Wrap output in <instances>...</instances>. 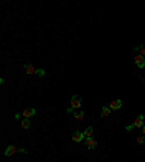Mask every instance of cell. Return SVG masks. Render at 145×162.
<instances>
[{"label":"cell","mask_w":145,"mask_h":162,"mask_svg":"<svg viewBox=\"0 0 145 162\" xmlns=\"http://www.w3.org/2000/svg\"><path fill=\"white\" fill-rule=\"evenodd\" d=\"M71 139H72V142H75V143H80V142H83V141L86 139V136H84V133H83V132H78V130H75V132L72 133Z\"/></svg>","instance_id":"obj_2"},{"label":"cell","mask_w":145,"mask_h":162,"mask_svg":"<svg viewBox=\"0 0 145 162\" xmlns=\"http://www.w3.org/2000/svg\"><path fill=\"white\" fill-rule=\"evenodd\" d=\"M110 111H112V110H110L109 106H103V107H102V116H103V117H108L109 114H110Z\"/></svg>","instance_id":"obj_12"},{"label":"cell","mask_w":145,"mask_h":162,"mask_svg":"<svg viewBox=\"0 0 145 162\" xmlns=\"http://www.w3.org/2000/svg\"><path fill=\"white\" fill-rule=\"evenodd\" d=\"M25 71H26L28 75H32V74H36V68L34 65H31V64H26L25 65Z\"/></svg>","instance_id":"obj_9"},{"label":"cell","mask_w":145,"mask_h":162,"mask_svg":"<svg viewBox=\"0 0 145 162\" xmlns=\"http://www.w3.org/2000/svg\"><path fill=\"white\" fill-rule=\"evenodd\" d=\"M142 133H144V136H145V126L142 127Z\"/></svg>","instance_id":"obj_19"},{"label":"cell","mask_w":145,"mask_h":162,"mask_svg":"<svg viewBox=\"0 0 145 162\" xmlns=\"http://www.w3.org/2000/svg\"><path fill=\"white\" fill-rule=\"evenodd\" d=\"M18 152H22V153H28V151H26V149H19Z\"/></svg>","instance_id":"obj_18"},{"label":"cell","mask_w":145,"mask_h":162,"mask_svg":"<svg viewBox=\"0 0 145 162\" xmlns=\"http://www.w3.org/2000/svg\"><path fill=\"white\" fill-rule=\"evenodd\" d=\"M18 152V149L13 146V145H9L7 148H6V151H4V156H12V155H15Z\"/></svg>","instance_id":"obj_6"},{"label":"cell","mask_w":145,"mask_h":162,"mask_svg":"<svg viewBox=\"0 0 145 162\" xmlns=\"http://www.w3.org/2000/svg\"><path fill=\"white\" fill-rule=\"evenodd\" d=\"M134 51H138V52H139V55L145 56V44H144V45H141V46H136Z\"/></svg>","instance_id":"obj_14"},{"label":"cell","mask_w":145,"mask_h":162,"mask_svg":"<svg viewBox=\"0 0 145 162\" xmlns=\"http://www.w3.org/2000/svg\"><path fill=\"white\" fill-rule=\"evenodd\" d=\"M132 129H135V126H134V125H131V126H128V127H126V130H128V132H131Z\"/></svg>","instance_id":"obj_17"},{"label":"cell","mask_w":145,"mask_h":162,"mask_svg":"<svg viewBox=\"0 0 145 162\" xmlns=\"http://www.w3.org/2000/svg\"><path fill=\"white\" fill-rule=\"evenodd\" d=\"M109 107H110V110H119V108L122 107V100H113L109 104Z\"/></svg>","instance_id":"obj_8"},{"label":"cell","mask_w":145,"mask_h":162,"mask_svg":"<svg viewBox=\"0 0 145 162\" xmlns=\"http://www.w3.org/2000/svg\"><path fill=\"white\" fill-rule=\"evenodd\" d=\"M136 143H138V145H144L145 143V138H144V136H138V138H136Z\"/></svg>","instance_id":"obj_16"},{"label":"cell","mask_w":145,"mask_h":162,"mask_svg":"<svg viewBox=\"0 0 145 162\" xmlns=\"http://www.w3.org/2000/svg\"><path fill=\"white\" fill-rule=\"evenodd\" d=\"M135 64H136V67H139V68H144L145 67V56L142 55H136L135 56Z\"/></svg>","instance_id":"obj_5"},{"label":"cell","mask_w":145,"mask_h":162,"mask_svg":"<svg viewBox=\"0 0 145 162\" xmlns=\"http://www.w3.org/2000/svg\"><path fill=\"white\" fill-rule=\"evenodd\" d=\"M45 74H47V72H45L44 68H38V70H36V75H38V77H44Z\"/></svg>","instance_id":"obj_15"},{"label":"cell","mask_w":145,"mask_h":162,"mask_svg":"<svg viewBox=\"0 0 145 162\" xmlns=\"http://www.w3.org/2000/svg\"><path fill=\"white\" fill-rule=\"evenodd\" d=\"M74 119L78 120V122H81V120L84 119V113H83V111H75V113H74Z\"/></svg>","instance_id":"obj_13"},{"label":"cell","mask_w":145,"mask_h":162,"mask_svg":"<svg viewBox=\"0 0 145 162\" xmlns=\"http://www.w3.org/2000/svg\"><path fill=\"white\" fill-rule=\"evenodd\" d=\"M35 113H36V110L34 107H28L22 111V116H23L25 119H31L32 116H35Z\"/></svg>","instance_id":"obj_3"},{"label":"cell","mask_w":145,"mask_h":162,"mask_svg":"<svg viewBox=\"0 0 145 162\" xmlns=\"http://www.w3.org/2000/svg\"><path fill=\"white\" fill-rule=\"evenodd\" d=\"M81 107V97H78V96H72L71 97V106L67 108V113H72L74 110H77V108Z\"/></svg>","instance_id":"obj_1"},{"label":"cell","mask_w":145,"mask_h":162,"mask_svg":"<svg viewBox=\"0 0 145 162\" xmlns=\"http://www.w3.org/2000/svg\"><path fill=\"white\" fill-rule=\"evenodd\" d=\"M93 132H94V130H93V127L89 126V127H86V130H84L83 133H84V136H86V138H93Z\"/></svg>","instance_id":"obj_10"},{"label":"cell","mask_w":145,"mask_h":162,"mask_svg":"<svg viewBox=\"0 0 145 162\" xmlns=\"http://www.w3.org/2000/svg\"><path fill=\"white\" fill-rule=\"evenodd\" d=\"M20 126L23 127V129H29L31 127V119H23L20 122Z\"/></svg>","instance_id":"obj_11"},{"label":"cell","mask_w":145,"mask_h":162,"mask_svg":"<svg viewBox=\"0 0 145 162\" xmlns=\"http://www.w3.org/2000/svg\"><path fill=\"white\" fill-rule=\"evenodd\" d=\"M144 119H145L144 114H139V116L135 119V122H134V126H135V127H144Z\"/></svg>","instance_id":"obj_7"},{"label":"cell","mask_w":145,"mask_h":162,"mask_svg":"<svg viewBox=\"0 0 145 162\" xmlns=\"http://www.w3.org/2000/svg\"><path fill=\"white\" fill-rule=\"evenodd\" d=\"M84 145H86L89 149H94V148L97 146V141H96L94 138H86V139H84Z\"/></svg>","instance_id":"obj_4"}]
</instances>
